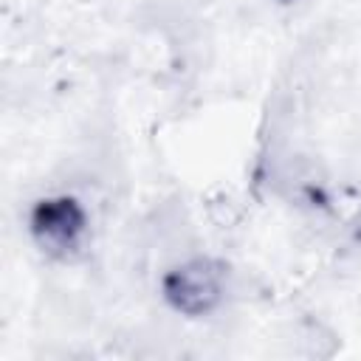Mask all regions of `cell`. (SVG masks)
Wrapping results in <instances>:
<instances>
[{
    "mask_svg": "<svg viewBox=\"0 0 361 361\" xmlns=\"http://www.w3.org/2000/svg\"><path fill=\"white\" fill-rule=\"evenodd\" d=\"M25 234L34 251L59 268H79L90 262L96 237V206L85 192L71 186H45L25 200Z\"/></svg>",
    "mask_w": 361,
    "mask_h": 361,
    "instance_id": "obj_1",
    "label": "cell"
},
{
    "mask_svg": "<svg viewBox=\"0 0 361 361\" xmlns=\"http://www.w3.org/2000/svg\"><path fill=\"white\" fill-rule=\"evenodd\" d=\"M234 276L237 271L226 257L195 248L175 257L158 274V290L172 313L183 319H203L226 305Z\"/></svg>",
    "mask_w": 361,
    "mask_h": 361,
    "instance_id": "obj_2",
    "label": "cell"
},
{
    "mask_svg": "<svg viewBox=\"0 0 361 361\" xmlns=\"http://www.w3.org/2000/svg\"><path fill=\"white\" fill-rule=\"evenodd\" d=\"M268 3H274V6H279V8H290V6H296V3H302V0H268Z\"/></svg>",
    "mask_w": 361,
    "mask_h": 361,
    "instance_id": "obj_3",
    "label": "cell"
}]
</instances>
